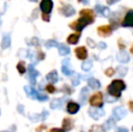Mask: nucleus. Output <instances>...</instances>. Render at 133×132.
<instances>
[{
	"mask_svg": "<svg viewBox=\"0 0 133 132\" xmlns=\"http://www.w3.org/2000/svg\"><path fill=\"white\" fill-rule=\"evenodd\" d=\"M80 109V105L75 102H69L67 104V111L70 114H76Z\"/></svg>",
	"mask_w": 133,
	"mask_h": 132,
	"instance_id": "14",
	"label": "nucleus"
},
{
	"mask_svg": "<svg viewBox=\"0 0 133 132\" xmlns=\"http://www.w3.org/2000/svg\"><path fill=\"white\" fill-rule=\"evenodd\" d=\"M92 67V62L91 61H85L82 62V69L84 72H89Z\"/></svg>",
	"mask_w": 133,
	"mask_h": 132,
	"instance_id": "24",
	"label": "nucleus"
},
{
	"mask_svg": "<svg viewBox=\"0 0 133 132\" xmlns=\"http://www.w3.org/2000/svg\"><path fill=\"white\" fill-rule=\"evenodd\" d=\"M41 9L44 14H49L53 9V2L51 0H43L41 3Z\"/></svg>",
	"mask_w": 133,
	"mask_h": 132,
	"instance_id": "10",
	"label": "nucleus"
},
{
	"mask_svg": "<svg viewBox=\"0 0 133 132\" xmlns=\"http://www.w3.org/2000/svg\"><path fill=\"white\" fill-rule=\"evenodd\" d=\"M46 80H47L49 82L51 83H56L59 80V77H58V73L57 71L54 70L52 72H50L49 73L46 75Z\"/></svg>",
	"mask_w": 133,
	"mask_h": 132,
	"instance_id": "16",
	"label": "nucleus"
},
{
	"mask_svg": "<svg viewBox=\"0 0 133 132\" xmlns=\"http://www.w3.org/2000/svg\"><path fill=\"white\" fill-rule=\"evenodd\" d=\"M62 72H63V73L64 74V75H66V76H70L71 74L72 73V72L70 70V69H69V67L65 66V65L62 66Z\"/></svg>",
	"mask_w": 133,
	"mask_h": 132,
	"instance_id": "31",
	"label": "nucleus"
},
{
	"mask_svg": "<svg viewBox=\"0 0 133 132\" xmlns=\"http://www.w3.org/2000/svg\"><path fill=\"white\" fill-rule=\"evenodd\" d=\"M122 26L132 27L133 26V10H130L127 13L124 20L122 22Z\"/></svg>",
	"mask_w": 133,
	"mask_h": 132,
	"instance_id": "9",
	"label": "nucleus"
},
{
	"mask_svg": "<svg viewBox=\"0 0 133 132\" xmlns=\"http://www.w3.org/2000/svg\"><path fill=\"white\" fill-rule=\"evenodd\" d=\"M17 110L19 111V113L24 114V106L23 105H18L17 106Z\"/></svg>",
	"mask_w": 133,
	"mask_h": 132,
	"instance_id": "39",
	"label": "nucleus"
},
{
	"mask_svg": "<svg viewBox=\"0 0 133 132\" xmlns=\"http://www.w3.org/2000/svg\"><path fill=\"white\" fill-rule=\"evenodd\" d=\"M45 58V54H44L43 52H38L37 53V54H36V59L38 61H42V60H44V59Z\"/></svg>",
	"mask_w": 133,
	"mask_h": 132,
	"instance_id": "34",
	"label": "nucleus"
},
{
	"mask_svg": "<svg viewBox=\"0 0 133 132\" xmlns=\"http://www.w3.org/2000/svg\"><path fill=\"white\" fill-rule=\"evenodd\" d=\"M87 44H88V45H89L91 48H95V46H96L94 41L91 40V38H87Z\"/></svg>",
	"mask_w": 133,
	"mask_h": 132,
	"instance_id": "36",
	"label": "nucleus"
},
{
	"mask_svg": "<svg viewBox=\"0 0 133 132\" xmlns=\"http://www.w3.org/2000/svg\"><path fill=\"white\" fill-rule=\"evenodd\" d=\"M62 13L65 16H72L75 14V10L72 5H65L62 8Z\"/></svg>",
	"mask_w": 133,
	"mask_h": 132,
	"instance_id": "17",
	"label": "nucleus"
},
{
	"mask_svg": "<svg viewBox=\"0 0 133 132\" xmlns=\"http://www.w3.org/2000/svg\"><path fill=\"white\" fill-rule=\"evenodd\" d=\"M16 68H17V71L19 72L20 74H24L25 72V71H26V69H25V64H24L23 62H18Z\"/></svg>",
	"mask_w": 133,
	"mask_h": 132,
	"instance_id": "28",
	"label": "nucleus"
},
{
	"mask_svg": "<svg viewBox=\"0 0 133 132\" xmlns=\"http://www.w3.org/2000/svg\"><path fill=\"white\" fill-rule=\"evenodd\" d=\"M98 31V34L102 37H108L111 34L112 28L110 25H102V26L98 27L97 29Z\"/></svg>",
	"mask_w": 133,
	"mask_h": 132,
	"instance_id": "7",
	"label": "nucleus"
},
{
	"mask_svg": "<svg viewBox=\"0 0 133 132\" xmlns=\"http://www.w3.org/2000/svg\"><path fill=\"white\" fill-rule=\"evenodd\" d=\"M80 36H81L80 33H72V34H71L68 36V38H67V42H68V44H76L78 42H79Z\"/></svg>",
	"mask_w": 133,
	"mask_h": 132,
	"instance_id": "21",
	"label": "nucleus"
},
{
	"mask_svg": "<svg viewBox=\"0 0 133 132\" xmlns=\"http://www.w3.org/2000/svg\"><path fill=\"white\" fill-rule=\"evenodd\" d=\"M58 43L54 40H48L47 42L45 43V47L46 48H51V47H57Z\"/></svg>",
	"mask_w": 133,
	"mask_h": 132,
	"instance_id": "30",
	"label": "nucleus"
},
{
	"mask_svg": "<svg viewBox=\"0 0 133 132\" xmlns=\"http://www.w3.org/2000/svg\"><path fill=\"white\" fill-rule=\"evenodd\" d=\"M89 93V90H88L87 87H84L82 88V92H81V101L82 102H85L86 100V96Z\"/></svg>",
	"mask_w": 133,
	"mask_h": 132,
	"instance_id": "27",
	"label": "nucleus"
},
{
	"mask_svg": "<svg viewBox=\"0 0 133 132\" xmlns=\"http://www.w3.org/2000/svg\"><path fill=\"white\" fill-rule=\"evenodd\" d=\"M11 45V37L8 34L3 35V39L1 42V48L3 50H5Z\"/></svg>",
	"mask_w": 133,
	"mask_h": 132,
	"instance_id": "19",
	"label": "nucleus"
},
{
	"mask_svg": "<svg viewBox=\"0 0 133 132\" xmlns=\"http://www.w3.org/2000/svg\"><path fill=\"white\" fill-rule=\"evenodd\" d=\"M95 9H96V11L99 13V14L105 16V17H109V16H110V14H111L110 8H109V7H106V6H102V5H97L96 7H95Z\"/></svg>",
	"mask_w": 133,
	"mask_h": 132,
	"instance_id": "13",
	"label": "nucleus"
},
{
	"mask_svg": "<svg viewBox=\"0 0 133 132\" xmlns=\"http://www.w3.org/2000/svg\"><path fill=\"white\" fill-rule=\"evenodd\" d=\"M25 89V93L27 94V96L31 99H34V100H36L37 99V95H38V92L35 91L33 87L29 86V85H26V86L24 87Z\"/></svg>",
	"mask_w": 133,
	"mask_h": 132,
	"instance_id": "12",
	"label": "nucleus"
},
{
	"mask_svg": "<svg viewBox=\"0 0 133 132\" xmlns=\"http://www.w3.org/2000/svg\"><path fill=\"white\" fill-rule=\"evenodd\" d=\"M0 114H1V111H0Z\"/></svg>",
	"mask_w": 133,
	"mask_h": 132,
	"instance_id": "49",
	"label": "nucleus"
},
{
	"mask_svg": "<svg viewBox=\"0 0 133 132\" xmlns=\"http://www.w3.org/2000/svg\"><path fill=\"white\" fill-rule=\"evenodd\" d=\"M81 2H82V4H84V5H88V4L90 3V0H80Z\"/></svg>",
	"mask_w": 133,
	"mask_h": 132,
	"instance_id": "44",
	"label": "nucleus"
},
{
	"mask_svg": "<svg viewBox=\"0 0 133 132\" xmlns=\"http://www.w3.org/2000/svg\"><path fill=\"white\" fill-rule=\"evenodd\" d=\"M132 131H133V127H132Z\"/></svg>",
	"mask_w": 133,
	"mask_h": 132,
	"instance_id": "48",
	"label": "nucleus"
},
{
	"mask_svg": "<svg viewBox=\"0 0 133 132\" xmlns=\"http://www.w3.org/2000/svg\"><path fill=\"white\" fill-rule=\"evenodd\" d=\"M130 53H133V45L131 46V48H130Z\"/></svg>",
	"mask_w": 133,
	"mask_h": 132,
	"instance_id": "45",
	"label": "nucleus"
},
{
	"mask_svg": "<svg viewBox=\"0 0 133 132\" xmlns=\"http://www.w3.org/2000/svg\"><path fill=\"white\" fill-rule=\"evenodd\" d=\"M125 89H126V85H125L124 81L121 80H114L108 86V92L110 96L118 99L119 97H121V92Z\"/></svg>",
	"mask_w": 133,
	"mask_h": 132,
	"instance_id": "2",
	"label": "nucleus"
},
{
	"mask_svg": "<svg viewBox=\"0 0 133 132\" xmlns=\"http://www.w3.org/2000/svg\"><path fill=\"white\" fill-rule=\"evenodd\" d=\"M37 44H38V38L31 39V44H30V45H36Z\"/></svg>",
	"mask_w": 133,
	"mask_h": 132,
	"instance_id": "37",
	"label": "nucleus"
},
{
	"mask_svg": "<svg viewBox=\"0 0 133 132\" xmlns=\"http://www.w3.org/2000/svg\"><path fill=\"white\" fill-rule=\"evenodd\" d=\"M114 72H115V71H114L112 68H110H110H108L105 71V74L108 76V77H111V76L114 74Z\"/></svg>",
	"mask_w": 133,
	"mask_h": 132,
	"instance_id": "33",
	"label": "nucleus"
},
{
	"mask_svg": "<svg viewBox=\"0 0 133 132\" xmlns=\"http://www.w3.org/2000/svg\"><path fill=\"white\" fill-rule=\"evenodd\" d=\"M129 109H130L131 112H133V100L129 101Z\"/></svg>",
	"mask_w": 133,
	"mask_h": 132,
	"instance_id": "41",
	"label": "nucleus"
},
{
	"mask_svg": "<svg viewBox=\"0 0 133 132\" xmlns=\"http://www.w3.org/2000/svg\"><path fill=\"white\" fill-rule=\"evenodd\" d=\"M127 72H128V69H127L126 67H124V66H118L117 67V72L119 76L124 77V76L126 75Z\"/></svg>",
	"mask_w": 133,
	"mask_h": 132,
	"instance_id": "26",
	"label": "nucleus"
},
{
	"mask_svg": "<svg viewBox=\"0 0 133 132\" xmlns=\"http://www.w3.org/2000/svg\"><path fill=\"white\" fill-rule=\"evenodd\" d=\"M28 70H29V81L32 85H35L36 83V78L40 75V72L35 70L33 64H29Z\"/></svg>",
	"mask_w": 133,
	"mask_h": 132,
	"instance_id": "6",
	"label": "nucleus"
},
{
	"mask_svg": "<svg viewBox=\"0 0 133 132\" xmlns=\"http://www.w3.org/2000/svg\"><path fill=\"white\" fill-rule=\"evenodd\" d=\"M0 25H1V20H0Z\"/></svg>",
	"mask_w": 133,
	"mask_h": 132,
	"instance_id": "47",
	"label": "nucleus"
},
{
	"mask_svg": "<svg viewBox=\"0 0 133 132\" xmlns=\"http://www.w3.org/2000/svg\"><path fill=\"white\" fill-rule=\"evenodd\" d=\"M74 53H75L76 57L80 60H85L88 57V52L84 46H80V47L75 48Z\"/></svg>",
	"mask_w": 133,
	"mask_h": 132,
	"instance_id": "8",
	"label": "nucleus"
},
{
	"mask_svg": "<svg viewBox=\"0 0 133 132\" xmlns=\"http://www.w3.org/2000/svg\"><path fill=\"white\" fill-rule=\"evenodd\" d=\"M104 115H105V111H104V109H102V108L92 107L89 109V116L95 120H100Z\"/></svg>",
	"mask_w": 133,
	"mask_h": 132,
	"instance_id": "4",
	"label": "nucleus"
},
{
	"mask_svg": "<svg viewBox=\"0 0 133 132\" xmlns=\"http://www.w3.org/2000/svg\"><path fill=\"white\" fill-rule=\"evenodd\" d=\"M88 85L92 90H97V89H99L101 87V82L95 78H90L88 80Z\"/></svg>",
	"mask_w": 133,
	"mask_h": 132,
	"instance_id": "20",
	"label": "nucleus"
},
{
	"mask_svg": "<svg viewBox=\"0 0 133 132\" xmlns=\"http://www.w3.org/2000/svg\"><path fill=\"white\" fill-rule=\"evenodd\" d=\"M45 89H46V91H47L48 92H50V93H54V92H55V88L52 85V83L51 84H49V85H47V86L45 87Z\"/></svg>",
	"mask_w": 133,
	"mask_h": 132,
	"instance_id": "35",
	"label": "nucleus"
},
{
	"mask_svg": "<svg viewBox=\"0 0 133 132\" xmlns=\"http://www.w3.org/2000/svg\"><path fill=\"white\" fill-rule=\"evenodd\" d=\"M63 100L62 99H54L52 100L51 104H50V107L53 109H59V108H61L63 106Z\"/></svg>",
	"mask_w": 133,
	"mask_h": 132,
	"instance_id": "23",
	"label": "nucleus"
},
{
	"mask_svg": "<svg viewBox=\"0 0 133 132\" xmlns=\"http://www.w3.org/2000/svg\"><path fill=\"white\" fill-rule=\"evenodd\" d=\"M72 82L74 86H77V85L80 84V76L79 74L74 73V76L72 78Z\"/></svg>",
	"mask_w": 133,
	"mask_h": 132,
	"instance_id": "29",
	"label": "nucleus"
},
{
	"mask_svg": "<svg viewBox=\"0 0 133 132\" xmlns=\"http://www.w3.org/2000/svg\"><path fill=\"white\" fill-rule=\"evenodd\" d=\"M0 132H8V131H0Z\"/></svg>",
	"mask_w": 133,
	"mask_h": 132,
	"instance_id": "46",
	"label": "nucleus"
},
{
	"mask_svg": "<svg viewBox=\"0 0 133 132\" xmlns=\"http://www.w3.org/2000/svg\"><path fill=\"white\" fill-rule=\"evenodd\" d=\"M117 60L118 62H121V64H127L130 62V55L124 50H121L119 53L117 54Z\"/></svg>",
	"mask_w": 133,
	"mask_h": 132,
	"instance_id": "11",
	"label": "nucleus"
},
{
	"mask_svg": "<svg viewBox=\"0 0 133 132\" xmlns=\"http://www.w3.org/2000/svg\"><path fill=\"white\" fill-rule=\"evenodd\" d=\"M48 96L47 95H44V94H42V93H39L38 92V95H37V99L38 100H40V101H46V100H48Z\"/></svg>",
	"mask_w": 133,
	"mask_h": 132,
	"instance_id": "32",
	"label": "nucleus"
},
{
	"mask_svg": "<svg viewBox=\"0 0 133 132\" xmlns=\"http://www.w3.org/2000/svg\"><path fill=\"white\" fill-rule=\"evenodd\" d=\"M80 15L79 19L70 25L71 28L78 32H81L85 26L94 22V13L91 9H83L80 12Z\"/></svg>",
	"mask_w": 133,
	"mask_h": 132,
	"instance_id": "1",
	"label": "nucleus"
},
{
	"mask_svg": "<svg viewBox=\"0 0 133 132\" xmlns=\"http://www.w3.org/2000/svg\"><path fill=\"white\" fill-rule=\"evenodd\" d=\"M116 132H129V131L126 128H119V129L116 130Z\"/></svg>",
	"mask_w": 133,
	"mask_h": 132,
	"instance_id": "42",
	"label": "nucleus"
},
{
	"mask_svg": "<svg viewBox=\"0 0 133 132\" xmlns=\"http://www.w3.org/2000/svg\"><path fill=\"white\" fill-rule=\"evenodd\" d=\"M90 104L92 107L96 108H102L103 106V96L102 92H96L91 98H90Z\"/></svg>",
	"mask_w": 133,
	"mask_h": 132,
	"instance_id": "3",
	"label": "nucleus"
},
{
	"mask_svg": "<svg viewBox=\"0 0 133 132\" xmlns=\"http://www.w3.org/2000/svg\"><path fill=\"white\" fill-rule=\"evenodd\" d=\"M48 132H65V131L62 129H50Z\"/></svg>",
	"mask_w": 133,
	"mask_h": 132,
	"instance_id": "40",
	"label": "nucleus"
},
{
	"mask_svg": "<svg viewBox=\"0 0 133 132\" xmlns=\"http://www.w3.org/2000/svg\"><path fill=\"white\" fill-rule=\"evenodd\" d=\"M99 47H100L101 49H106L107 44L103 42H101V43H99Z\"/></svg>",
	"mask_w": 133,
	"mask_h": 132,
	"instance_id": "38",
	"label": "nucleus"
},
{
	"mask_svg": "<svg viewBox=\"0 0 133 132\" xmlns=\"http://www.w3.org/2000/svg\"><path fill=\"white\" fill-rule=\"evenodd\" d=\"M81 132H84V131H81Z\"/></svg>",
	"mask_w": 133,
	"mask_h": 132,
	"instance_id": "50",
	"label": "nucleus"
},
{
	"mask_svg": "<svg viewBox=\"0 0 133 132\" xmlns=\"http://www.w3.org/2000/svg\"><path fill=\"white\" fill-rule=\"evenodd\" d=\"M57 48H58V52H59V54L62 55V56H64V55H67L70 53V51H71L70 48L65 45V44H58Z\"/></svg>",
	"mask_w": 133,
	"mask_h": 132,
	"instance_id": "18",
	"label": "nucleus"
},
{
	"mask_svg": "<svg viewBox=\"0 0 133 132\" xmlns=\"http://www.w3.org/2000/svg\"><path fill=\"white\" fill-rule=\"evenodd\" d=\"M116 126V121L114 120L113 118H110L107 121H105V123L103 124V128L104 129H107V130H110V129H113Z\"/></svg>",
	"mask_w": 133,
	"mask_h": 132,
	"instance_id": "22",
	"label": "nucleus"
},
{
	"mask_svg": "<svg viewBox=\"0 0 133 132\" xmlns=\"http://www.w3.org/2000/svg\"><path fill=\"white\" fill-rule=\"evenodd\" d=\"M90 132H106V130L104 129V128L102 126L92 125L91 129H90Z\"/></svg>",
	"mask_w": 133,
	"mask_h": 132,
	"instance_id": "25",
	"label": "nucleus"
},
{
	"mask_svg": "<svg viewBox=\"0 0 133 132\" xmlns=\"http://www.w3.org/2000/svg\"><path fill=\"white\" fill-rule=\"evenodd\" d=\"M74 128V120L70 118H65L63 120V129L64 131H69Z\"/></svg>",
	"mask_w": 133,
	"mask_h": 132,
	"instance_id": "15",
	"label": "nucleus"
},
{
	"mask_svg": "<svg viewBox=\"0 0 133 132\" xmlns=\"http://www.w3.org/2000/svg\"><path fill=\"white\" fill-rule=\"evenodd\" d=\"M119 0H106V2H107V4L108 5H113V4H115L116 2H118Z\"/></svg>",
	"mask_w": 133,
	"mask_h": 132,
	"instance_id": "43",
	"label": "nucleus"
},
{
	"mask_svg": "<svg viewBox=\"0 0 133 132\" xmlns=\"http://www.w3.org/2000/svg\"><path fill=\"white\" fill-rule=\"evenodd\" d=\"M127 109H125L123 106L121 107H116L112 110V115H113V119H115L116 120H121L122 119H124L127 116Z\"/></svg>",
	"mask_w": 133,
	"mask_h": 132,
	"instance_id": "5",
	"label": "nucleus"
}]
</instances>
